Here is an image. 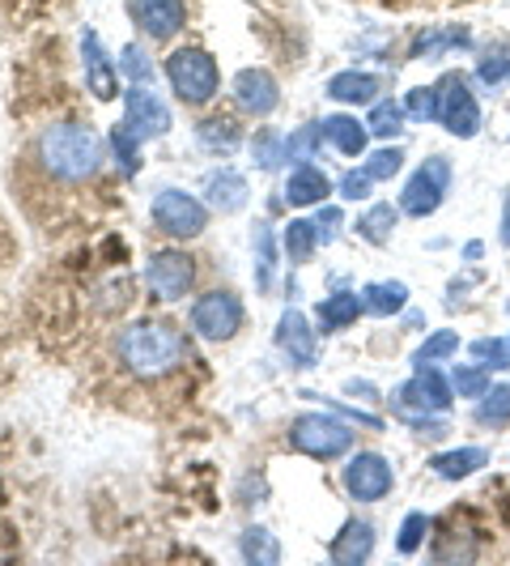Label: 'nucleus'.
Instances as JSON below:
<instances>
[{
  "label": "nucleus",
  "instance_id": "nucleus-1",
  "mask_svg": "<svg viewBox=\"0 0 510 566\" xmlns=\"http://www.w3.org/2000/svg\"><path fill=\"white\" fill-rule=\"evenodd\" d=\"M34 158L56 184H85V179H94V170L103 163V142H98V133L89 124L56 119V124H47L39 133Z\"/></svg>",
  "mask_w": 510,
  "mask_h": 566
},
{
  "label": "nucleus",
  "instance_id": "nucleus-2",
  "mask_svg": "<svg viewBox=\"0 0 510 566\" xmlns=\"http://www.w3.org/2000/svg\"><path fill=\"white\" fill-rule=\"evenodd\" d=\"M188 340L167 319H137L119 333V363L137 379H162L183 363Z\"/></svg>",
  "mask_w": 510,
  "mask_h": 566
},
{
  "label": "nucleus",
  "instance_id": "nucleus-3",
  "mask_svg": "<svg viewBox=\"0 0 510 566\" xmlns=\"http://www.w3.org/2000/svg\"><path fill=\"white\" fill-rule=\"evenodd\" d=\"M167 82L179 103L204 107V103L217 98L222 73H217V60L209 56L204 48H179V52H170L167 56Z\"/></svg>",
  "mask_w": 510,
  "mask_h": 566
},
{
  "label": "nucleus",
  "instance_id": "nucleus-4",
  "mask_svg": "<svg viewBox=\"0 0 510 566\" xmlns=\"http://www.w3.org/2000/svg\"><path fill=\"white\" fill-rule=\"evenodd\" d=\"M289 448L311 460H337L353 448V426L332 413H298L289 422Z\"/></svg>",
  "mask_w": 510,
  "mask_h": 566
},
{
  "label": "nucleus",
  "instance_id": "nucleus-5",
  "mask_svg": "<svg viewBox=\"0 0 510 566\" xmlns=\"http://www.w3.org/2000/svg\"><path fill=\"white\" fill-rule=\"evenodd\" d=\"M438 124L459 142H472L481 133V103L464 73H447L438 82Z\"/></svg>",
  "mask_w": 510,
  "mask_h": 566
},
{
  "label": "nucleus",
  "instance_id": "nucleus-6",
  "mask_svg": "<svg viewBox=\"0 0 510 566\" xmlns=\"http://www.w3.org/2000/svg\"><path fill=\"white\" fill-rule=\"evenodd\" d=\"M451 192V163L443 158V154H434V158H425L422 167L408 175V184H404V192H400V213H408V218H429L443 200Z\"/></svg>",
  "mask_w": 510,
  "mask_h": 566
},
{
  "label": "nucleus",
  "instance_id": "nucleus-7",
  "mask_svg": "<svg viewBox=\"0 0 510 566\" xmlns=\"http://www.w3.org/2000/svg\"><path fill=\"white\" fill-rule=\"evenodd\" d=\"M149 218H153V227L162 230V234H170V239H196L200 230L209 227V205L196 200L192 192H183V188H162V192L153 197Z\"/></svg>",
  "mask_w": 510,
  "mask_h": 566
},
{
  "label": "nucleus",
  "instance_id": "nucleus-8",
  "mask_svg": "<svg viewBox=\"0 0 510 566\" xmlns=\"http://www.w3.org/2000/svg\"><path fill=\"white\" fill-rule=\"evenodd\" d=\"M243 328V303L234 290H209L192 303V333L200 340L222 345Z\"/></svg>",
  "mask_w": 510,
  "mask_h": 566
},
{
  "label": "nucleus",
  "instance_id": "nucleus-9",
  "mask_svg": "<svg viewBox=\"0 0 510 566\" xmlns=\"http://www.w3.org/2000/svg\"><path fill=\"white\" fill-rule=\"evenodd\" d=\"M340 482L349 490V499H358V503H383L392 494V485H396V469H392L387 455L358 452L344 464V478Z\"/></svg>",
  "mask_w": 510,
  "mask_h": 566
},
{
  "label": "nucleus",
  "instance_id": "nucleus-10",
  "mask_svg": "<svg viewBox=\"0 0 510 566\" xmlns=\"http://www.w3.org/2000/svg\"><path fill=\"white\" fill-rule=\"evenodd\" d=\"M145 282H149V290L162 303H174V298H183L192 290V282H196V260L188 252H179V248H162V252L149 255Z\"/></svg>",
  "mask_w": 510,
  "mask_h": 566
},
{
  "label": "nucleus",
  "instance_id": "nucleus-11",
  "mask_svg": "<svg viewBox=\"0 0 510 566\" xmlns=\"http://www.w3.org/2000/svg\"><path fill=\"white\" fill-rule=\"evenodd\" d=\"M137 142H153V137H167L170 133V107L145 85L124 90V119H119Z\"/></svg>",
  "mask_w": 510,
  "mask_h": 566
},
{
  "label": "nucleus",
  "instance_id": "nucleus-12",
  "mask_svg": "<svg viewBox=\"0 0 510 566\" xmlns=\"http://www.w3.org/2000/svg\"><path fill=\"white\" fill-rule=\"evenodd\" d=\"M455 400V388L451 379L443 375V370L434 367V363H422L417 375L396 388V405L400 409H425V413H443V409H451Z\"/></svg>",
  "mask_w": 510,
  "mask_h": 566
},
{
  "label": "nucleus",
  "instance_id": "nucleus-13",
  "mask_svg": "<svg viewBox=\"0 0 510 566\" xmlns=\"http://www.w3.org/2000/svg\"><path fill=\"white\" fill-rule=\"evenodd\" d=\"M128 13L153 43H167L188 27V0H128Z\"/></svg>",
  "mask_w": 510,
  "mask_h": 566
},
{
  "label": "nucleus",
  "instance_id": "nucleus-14",
  "mask_svg": "<svg viewBox=\"0 0 510 566\" xmlns=\"http://www.w3.org/2000/svg\"><path fill=\"white\" fill-rule=\"evenodd\" d=\"M82 64H85V90H89L98 103L119 98V69H115V60L107 56L98 30H85L82 34Z\"/></svg>",
  "mask_w": 510,
  "mask_h": 566
},
{
  "label": "nucleus",
  "instance_id": "nucleus-15",
  "mask_svg": "<svg viewBox=\"0 0 510 566\" xmlns=\"http://www.w3.org/2000/svg\"><path fill=\"white\" fill-rule=\"evenodd\" d=\"M234 103L243 107L247 115H255V119H264V115L277 112V103H281V85H277V77L268 73V69H243L238 77H234Z\"/></svg>",
  "mask_w": 510,
  "mask_h": 566
},
{
  "label": "nucleus",
  "instance_id": "nucleus-16",
  "mask_svg": "<svg viewBox=\"0 0 510 566\" xmlns=\"http://www.w3.org/2000/svg\"><path fill=\"white\" fill-rule=\"evenodd\" d=\"M277 345H281V354L294 363V367H315L319 363V354H315V328L307 324V315L302 312H285L281 324H277Z\"/></svg>",
  "mask_w": 510,
  "mask_h": 566
},
{
  "label": "nucleus",
  "instance_id": "nucleus-17",
  "mask_svg": "<svg viewBox=\"0 0 510 566\" xmlns=\"http://www.w3.org/2000/svg\"><path fill=\"white\" fill-rule=\"evenodd\" d=\"M328 197H332V179L315 163H298V167L289 170V179H285V200L289 205L311 209V205H323Z\"/></svg>",
  "mask_w": 510,
  "mask_h": 566
},
{
  "label": "nucleus",
  "instance_id": "nucleus-18",
  "mask_svg": "<svg viewBox=\"0 0 510 566\" xmlns=\"http://www.w3.org/2000/svg\"><path fill=\"white\" fill-rule=\"evenodd\" d=\"M370 554H374V528H370L366 520H344V528L332 541L328 558L337 566H362Z\"/></svg>",
  "mask_w": 510,
  "mask_h": 566
},
{
  "label": "nucleus",
  "instance_id": "nucleus-19",
  "mask_svg": "<svg viewBox=\"0 0 510 566\" xmlns=\"http://www.w3.org/2000/svg\"><path fill=\"white\" fill-rule=\"evenodd\" d=\"M204 205L217 209V213H238V209L247 205V179L234 167L213 170V175L204 179Z\"/></svg>",
  "mask_w": 510,
  "mask_h": 566
},
{
  "label": "nucleus",
  "instance_id": "nucleus-20",
  "mask_svg": "<svg viewBox=\"0 0 510 566\" xmlns=\"http://www.w3.org/2000/svg\"><path fill=\"white\" fill-rule=\"evenodd\" d=\"M319 133H323V142L332 145V149H340L344 158H362V154H366L370 128L358 115H328V119H319Z\"/></svg>",
  "mask_w": 510,
  "mask_h": 566
},
{
  "label": "nucleus",
  "instance_id": "nucleus-21",
  "mask_svg": "<svg viewBox=\"0 0 510 566\" xmlns=\"http://www.w3.org/2000/svg\"><path fill=\"white\" fill-rule=\"evenodd\" d=\"M379 90H383V82H379L374 73H358V69H349V73H337V77L328 82V94H332L337 103H349V107L379 103Z\"/></svg>",
  "mask_w": 510,
  "mask_h": 566
},
{
  "label": "nucleus",
  "instance_id": "nucleus-22",
  "mask_svg": "<svg viewBox=\"0 0 510 566\" xmlns=\"http://www.w3.org/2000/svg\"><path fill=\"white\" fill-rule=\"evenodd\" d=\"M366 312L362 307V294H353V290H337V294H328L323 303H319V328L323 333H340V328H349V324H358V315Z\"/></svg>",
  "mask_w": 510,
  "mask_h": 566
},
{
  "label": "nucleus",
  "instance_id": "nucleus-23",
  "mask_svg": "<svg viewBox=\"0 0 510 566\" xmlns=\"http://www.w3.org/2000/svg\"><path fill=\"white\" fill-rule=\"evenodd\" d=\"M429 464H434V473H438L443 482H464V478L481 473L485 464H489V452H485V448H455V452L434 455Z\"/></svg>",
  "mask_w": 510,
  "mask_h": 566
},
{
  "label": "nucleus",
  "instance_id": "nucleus-24",
  "mask_svg": "<svg viewBox=\"0 0 510 566\" xmlns=\"http://www.w3.org/2000/svg\"><path fill=\"white\" fill-rule=\"evenodd\" d=\"M196 142L209 149V154H234L238 149V142H243V128L234 124V119H226V115H209V119H200L196 124Z\"/></svg>",
  "mask_w": 510,
  "mask_h": 566
},
{
  "label": "nucleus",
  "instance_id": "nucleus-25",
  "mask_svg": "<svg viewBox=\"0 0 510 566\" xmlns=\"http://www.w3.org/2000/svg\"><path fill=\"white\" fill-rule=\"evenodd\" d=\"M362 307L370 315H379V319H387V315H400L408 307V285L404 282H370L362 290Z\"/></svg>",
  "mask_w": 510,
  "mask_h": 566
},
{
  "label": "nucleus",
  "instance_id": "nucleus-26",
  "mask_svg": "<svg viewBox=\"0 0 510 566\" xmlns=\"http://www.w3.org/2000/svg\"><path fill=\"white\" fill-rule=\"evenodd\" d=\"M396 222H400V209L396 205H387V200H379V205H370L366 213L358 218V234L374 243V248H383L392 234H396Z\"/></svg>",
  "mask_w": 510,
  "mask_h": 566
},
{
  "label": "nucleus",
  "instance_id": "nucleus-27",
  "mask_svg": "<svg viewBox=\"0 0 510 566\" xmlns=\"http://www.w3.org/2000/svg\"><path fill=\"white\" fill-rule=\"evenodd\" d=\"M252 248H255V290H273V273H277V243H273V227H268V222H255Z\"/></svg>",
  "mask_w": 510,
  "mask_h": 566
},
{
  "label": "nucleus",
  "instance_id": "nucleus-28",
  "mask_svg": "<svg viewBox=\"0 0 510 566\" xmlns=\"http://www.w3.org/2000/svg\"><path fill=\"white\" fill-rule=\"evenodd\" d=\"M468 43H472L468 27L429 30V34H417V43H413V56L429 60V56H443V52H451V48H468Z\"/></svg>",
  "mask_w": 510,
  "mask_h": 566
},
{
  "label": "nucleus",
  "instance_id": "nucleus-29",
  "mask_svg": "<svg viewBox=\"0 0 510 566\" xmlns=\"http://www.w3.org/2000/svg\"><path fill=\"white\" fill-rule=\"evenodd\" d=\"M315 248H319V227L307 222V218H294L285 227V255H289V264H307Z\"/></svg>",
  "mask_w": 510,
  "mask_h": 566
},
{
  "label": "nucleus",
  "instance_id": "nucleus-30",
  "mask_svg": "<svg viewBox=\"0 0 510 566\" xmlns=\"http://www.w3.org/2000/svg\"><path fill=\"white\" fill-rule=\"evenodd\" d=\"M238 549H243V558H247L252 566L281 563V545H277V537H273L268 528H247V533L238 537Z\"/></svg>",
  "mask_w": 510,
  "mask_h": 566
},
{
  "label": "nucleus",
  "instance_id": "nucleus-31",
  "mask_svg": "<svg viewBox=\"0 0 510 566\" xmlns=\"http://www.w3.org/2000/svg\"><path fill=\"white\" fill-rule=\"evenodd\" d=\"M111 154H115V167H119V175H137L141 170V142L124 128V124H115L111 128Z\"/></svg>",
  "mask_w": 510,
  "mask_h": 566
},
{
  "label": "nucleus",
  "instance_id": "nucleus-32",
  "mask_svg": "<svg viewBox=\"0 0 510 566\" xmlns=\"http://www.w3.org/2000/svg\"><path fill=\"white\" fill-rule=\"evenodd\" d=\"M252 158L259 170H277L285 163V137L277 128H259L252 137Z\"/></svg>",
  "mask_w": 510,
  "mask_h": 566
},
{
  "label": "nucleus",
  "instance_id": "nucleus-33",
  "mask_svg": "<svg viewBox=\"0 0 510 566\" xmlns=\"http://www.w3.org/2000/svg\"><path fill=\"white\" fill-rule=\"evenodd\" d=\"M477 77H481L489 90L493 85H502V82H510V43H489L481 52V60H477Z\"/></svg>",
  "mask_w": 510,
  "mask_h": 566
},
{
  "label": "nucleus",
  "instance_id": "nucleus-34",
  "mask_svg": "<svg viewBox=\"0 0 510 566\" xmlns=\"http://www.w3.org/2000/svg\"><path fill=\"white\" fill-rule=\"evenodd\" d=\"M366 128H370V137H400V128H404V103L379 98L366 119Z\"/></svg>",
  "mask_w": 510,
  "mask_h": 566
},
{
  "label": "nucleus",
  "instance_id": "nucleus-35",
  "mask_svg": "<svg viewBox=\"0 0 510 566\" xmlns=\"http://www.w3.org/2000/svg\"><path fill=\"white\" fill-rule=\"evenodd\" d=\"M404 115H408L413 124H434V119H438V85H417V90H408Z\"/></svg>",
  "mask_w": 510,
  "mask_h": 566
},
{
  "label": "nucleus",
  "instance_id": "nucleus-36",
  "mask_svg": "<svg viewBox=\"0 0 510 566\" xmlns=\"http://www.w3.org/2000/svg\"><path fill=\"white\" fill-rule=\"evenodd\" d=\"M477 422L510 426V388H489V392L477 400Z\"/></svg>",
  "mask_w": 510,
  "mask_h": 566
},
{
  "label": "nucleus",
  "instance_id": "nucleus-37",
  "mask_svg": "<svg viewBox=\"0 0 510 566\" xmlns=\"http://www.w3.org/2000/svg\"><path fill=\"white\" fill-rule=\"evenodd\" d=\"M451 388L455 397L464 400H481L485 392H489V370L477 363V367H455L451 370Z\"/></svg>",
  "mask_w": 510,
  "mask_h": 566
},
{
  "label": "nucleus",
  "instance_id": "nucleus-38",
  "mask_svg": "<svg viewBox=\"0 0 510 566\" xmlns=\"http://www.w3.org/2000/svg\"><path fill=\"white\" fill-rule=\"evenodd\" d=\"M319 142H323L319 124H307V128L289 133V137H285V163H311L315 149H319Z\"/></svg>",
  "mask_w": 510,
  "mask_h": 566
},
{
  "label": "nucleus",
  "instance_id": "nucleus-39",
  "mask_svg": "<svg viewBox=\"0 0 510 566\" xmlns=\"http://www.w3.org/2000/svg\"><path fill=\"white\" fill-rule=\"evenodd\" d=\"M451 354H459V337H455L451 328H438V333H429V337L422 340V349H417V367L422 363H443V358H451Z\"/></svg>",
  "mask_w": 510,
  "mask_h": 566
},
{
  "label": "nucleus",
  "instance_id": "nucleus-40",
  "mask_svg": "<svg viewBox=\"0 0 510 566\" xmlns=\"http://www.w3.org/2000/svg\"><path fill=\"white\" fill-rule=\"evenodd\" d=\"M472 358H477L485 370H510V340H502V337L472 340Z\"/></svg>",
  "mask_w": 510,
  "mask_h": 566
},
{
  "label": "nucleus",
  "instance_id": "nucleus-41",
  "mask_svg": "<svg viewBox=\"0 0 510 566\" xmlns=\"http://www.w3.org/2000/svg\"><path fill=\"white\" fill-rule=\"evenodd\" d=\"M400 167H404V149H396V145H387V149H374L366 158V175L374 179V184H387L392 175H400Z\"/></svg>",
  "mask_w": 510,
  "mask_h": 566
},
{
  "label": "nucleus",
  "instance_id": "nucleus-42",
  "mask_svg": "<svg viewBox=\"0 0 510 566\" xmlns=\"http://www.w3.org/2000/svg\"><path fill=\"white\" fill-rule=\"evenodd\" d=\"M425 533H429V515H425V511H408V515H404V524H400L396 549L400 554H417Z\"/></svg>",
  "mask_w": 510,
  "mask_h": 566
},
{
  "label": "nucleus",
  "instance_id": "nucleus-43",
  "mask_svg": "<svg viewBox=\"0 0 510 566\" xmlns=\"http://www.w3.org/2000/svg\"><path fill=\"white\" fill-rule=\"evenodd\" d=\"M119 69L128 73V82H132V85H149V82H153V60L145 56L141 43H128V48H124V56H119Z\"/></svg>",
  "mask_w": 510,
  "mask_h": 566
},
{
  "label": "nucleus",
  "instance_id": "nucleus-44",
  "mask_svg": "<svg viewBox=\"0 0 510 566\" xmlns=\"http://www.w3.org/2000/svg\"><path fill=\"white\" fill-rule=\"evenodd\" d=\"M370 184H374V179H370L366 170H349V175H340V197L344 200H366L370 197Z\"/></svg>",
  "mask_w": 510,
  "mask_h": 566
},
{
  "label": "nucleus",
  "instance_id": "nucleus-45",
  "mask_svg": "<svg viewBox=\"0 0 510 566\" xmlns=\"http://www.w3.org/2000/svg\"><path fill=\"white\" fill-rule=\"evenodd\" d=\"M315 227H319V243H332L337 239V227H340V209L337 205H319V218H315Z\"/></svg>",
  "mask_w": 510,
  "mask_h": 566
},
{
  "label": "nucleus",
  "instance_id": "nucleus-46",
  "mask_svg": "<svg viewBox=\"0 0 510 566\" xmlns=\"http://www.w3.org/2000/svg\"><path fill=\"white\" fill-rule=\"evenodd\" d=\"M408 426H413L417 434H425V439H443V434H447V422H443V418H429V413L408 418Z\"/></svg>",
  "mask_w": 510,
  "mask_h": 566
},
{
  "label": "nucleus",
  "instance_id": "nucleus-47",
  "mask_svg": "<svg viewBox=\"0 0 510 566\" xmlns=\"http://www.w3.org/2000/svg\"><path fill=\"white\" fill-rule=\"evenodd\" d=\"M498 234H502V243L510 248V188H507V197H502V230H498Z\"/></svg>",
  "mask_w": 510,
  "mask_h": 566
}]
</instances>
